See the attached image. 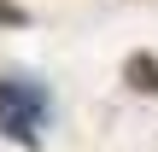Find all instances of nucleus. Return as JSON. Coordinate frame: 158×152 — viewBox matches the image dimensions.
Returning a JSON list of instances; mask_svg holds the SVG:
<instances>
[{
	"label": "nucleus",
	"mask_w": 158,
	"mask_h": 152,
	"mask_svg": "<svg viewBox=\"0 0 158 152\" xmlns=\"http://www.w3.org/2000/svg\"><path fill=\"white\" fill-rule=\"evenodd\" d=\"M47 123H53V88L29 70H0V141L35 152Z\"/></svg>",
	"instance_id": "nucleus-1"
},
{
	"label": "nucleus",
	"mask_w": 158,
	"mask_h": 152,
	"mask_svg": "<svg viewBox=\"0 0 158 152\" xmlns=\"http://www.w3.org/2000/svg\"><path fill=\"white\" fill-rule=\"evenodd\" d=\"M123 82H129L135 94H152L158 100V59L152 53H129V59H123Z\"/></svg>",
	"instance_id": "nucleus-2"
},
{
	"label": "nucleus",
	"mask_w": 158,
	"mask_h": 152,
	"mask_svg": "<svg viewBox=\"0 0 158 152\" xmlns=\"http://www.w3.org/2000/svg\"><path fill=\"white\" fill-rule=\"evenodd\" d=\"M29 23V6H18V0H0V29H23Z\"/></svg>",
	"instance_id": "nucleus-3"
}]
</instances>
